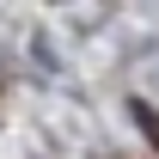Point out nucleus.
<instances>
[{
    "label": "nucleus",
    "mask_w": 159,
    "mask_h": 159,
    "mask_svg": "<svg viewBox=\"0 0 159 159\" xmlns=\"http://www.w3.org/2000/svg\"><path fill=\"white\" fill-rule=\"evenodd\" d=\"M135 122H141V129H147V141H153V147H159V116H153V110H147V104H135Z\"/></svg>",
    "instance_id": "1"
}]
</instances>
